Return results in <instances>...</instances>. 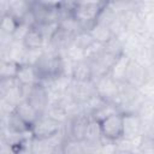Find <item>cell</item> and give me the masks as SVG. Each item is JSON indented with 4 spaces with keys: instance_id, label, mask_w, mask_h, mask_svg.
Masks as SVG:
<instances>
[{
    "instance_id": "obj_1",
    "label": "cell",
    "mask_w": 154,
    "mask_h": 154,
    "mask_svg": "<svg viewBox=\"0 0 154 154\" xmlns=\"http://www.w3.org/2000/svg\"><path fill=\"white\" fill-rule=\"evenodd\" d=\"M102 138L117 142L124 137V113L116 112L97 120Z\"/></svg>"
},
{
    "instance_id": "obj_2",
    "label": "cell",
    "mask_w": 154,
    "mask_h": 154,
    "mask_svg": "<svg viewBox=\"0 0 154 154\" xmlns=\"http://www.w3.org/2000/svg\"><path fill=\"white\" fill-rule=\"evenodd\" d=\"M59 122L49 116L40 117L35 124L31 126L30 132L34 138H52L58 136L59 132Z\"/></svg>"
},
{
    "instance_id": "obj_3",
    "label": "cell",
    "mask_w": 154,
    "mask_h": 154,
    "mask_svg": "<svg viewBox=\"0 0 154 154\" xmlns=\"http://www.w3.org/2000/svg\"><path fill=\"white\" fill-rule=\"evenodd\" d=\"M26 88H28V91L24 94L23 100H26L35 109H37L41 113L47 107V103H48V91L46 87L40 82L37 84H34Z\"/></svg>"
},
{
    "instance_id": "obj_4",
    "label": "cell",
    "mask_w": 154,
    "mask_h": 154,
    "mask_svg": "<svg viewBox=\"0 0 154 154\" xmlns=\"http://www.w3.org/2000/svg\"><path fill=\"white\" fill-rule=\"evenodd\" d=\"M22 120H24L31 129V126L35 124V122L41 117V113L35 109L26 100H22L19 103L16 105L14 111H13Z\"/></svg>"
},
{
    "instance_id": "obj_5",
    "label": "cell",
    "mask_w": 154,
    "mask_h": 154,
    "mask_svg": "<svg viewBox=\"0 0 154 154\" xmlns=\"http://www.w3.org/2000/svg\"><path fill=\"white\" fill-rule=\"evenodd\" d=\"M43 38H45V35L42 34V31L34 25V26H30L25 32L22 40V45L28 51H36L42 47Z\"/></svg>"
},
{
    "instance_id": "obj_6",
    "label": "cell",
    "mask_w": 154,
    "mask_h": 154,
    "mask_svg": "<svg viewBox=\"0 0 154 154\" xmlns=\"http://www.w3.org/2000/svg\"><path fill=\"white\" fill-rule=\"evenodd\" d=\"M17 81L23 87H31L34 84L40 83V78L35 66L32 64H20L19 71L17 75Z\"/></svg>"
},
{
    "instance_id": "obj_7",
    "label": "cell",
    "mask_w": 154,
    "mask_h": 154,
    "mask_svg": "<svg viewBox=\"0 0 154 154\" xmlns=\"http://www.w3.org/2000/svg\"><path fill=\"white\" fill-rule=\"evenodd\" d=\"M89 118L79 116L77 118H75L70 125V135H71V140L75 141H79L83 142L87 129H88V124H89Z\"/></svg>"
},
{
    "instance_id": "obj_8",
    "label": "cell",
    "mask_w": 154,
    "mask_h": 154,
    "mask_svg": "<svg viewBox=\"0 0 154 154\" xmlns=\"http://www.w3.org/2000/svg\"><path fill=\"white\" fill-rule=\"evenodd\" d=\"M89 32L91 34L94 41L100 43H108L112 40V30L106 23L97 22L93 25L91 29H89Z\"/></svg>"
},
{
    "instance_id": "obj_9",
    "label": "cell",
    "mask_w": 154,
    "mask_h": 154,
    "mask_svg": "<svg viewBox=\"0 0 154 154\" xmlns=\"http://www.w3.org/2000/svg\"><path fill=\"white\" fill-rule=\"evenodd\" d=\"M91 75H93L91 65H89L83 60L76 61L75 66L72 67V76L78 82H87L91 77Z\"/></svg>"
},
{
    "instance_id": "obj_10",
    "label": "cell",
    "mask_w": 154,
    "mask_h": 154,
    "mask_svg": "<svg viewBox=\"0 0 154 154\" xmlns=\"http://www.w3.org/2000/svg\"><path fill=\"white\" fill-rule=\"evenodd\" d=\"M19 67H20V64H19L18 61L13 60V59L2 60L1 67H0L1 79H12V78H17Z\"/></svg>"
},
{
    "instance_id": "obj_11",
    "label": "cell",
    "mask_w": 154,
    "mask_h": 154,
    "mask_svg": "<svg viewBox=\"0 0 154 154\" xmlns=\"http://www.w3.org/2000/svg\"><path fill=\"white\" fill-rule=\"evenodd\" d=\"M20 24L22 23L19 20H17L13 16H11L8 13H4L2 18H1V31L4 35L13 36Z\"/></svg>"
},
{
    "instance_id": "obj_12",
    "label": "cell",
    "mask_w": 154,
    "mask_h": 154,
    "mask_svg": "<svg viewBox=\"0 0 154 154\" xmlns=\"http://www.w3.org/2000/svg\"><path fill=\"white\" fill-rule=\"evenodd\" d=\"M82 142L75 141V140H69L66 141L63 147H61V154H85L84 146L81 144Z\"/></svg>"
},
{
    "instance_id": "obj_13",
    "label": "cell",
    "mask_w": 154,
    "mask_h": 154,
    "mask_svg": "<svg viewBox=\"0 0 154 154\" xmlns=\"http://www.w3.org/2000/svg\"><path fill=\"white\" fill-rule=\"evenodd\" d=\"M113 154H131V152H130V150H126V149H120V148H117V150H116Z\"/></svg>"
}]
</instances>
